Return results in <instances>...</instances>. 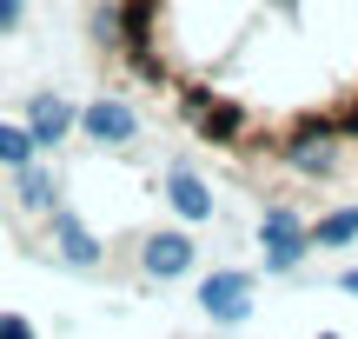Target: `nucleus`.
Masks as SVG:
<instances>
[{
	"label": "nucleus",
	"mask_w": 358,
	"mask_h": 339,
	"mask_svg": "<svg viewBox=\"0 0 358 339\" xmlns=\"http://www.w3.org/2000/svg\"><path fill=\"white\" fill-rule=\"evenodd\" d=\"M80 127H87L100 146H127L133 133H140V120H133V106H113V100H100V106H87V113H80Z\"/></svg>",
	"instance_id": "4"
},
{
	"label": "nucleus",
	"mask_w": 358,
	"mask_h": 339,
	"mask_svg": "<svg viewBox=\"0 0 358 339\" xmlns=\"http://www.w3.org/2000/svg\"><path fill=\"white\" fill-rule=\"evenodd\" d=\"M345 240H358V207L332 213V220H319V226H306V247H345Z\"/></svg>",
	"instance_id": "8"
},
{
	"label": "nucleus",
	"mask_w": 358,
	"mask_h": 339,
	"mask_svg": "<svg viewBox=\"0 0 358 339\" xmlns=\"http://www.w3.org/2000/svg\"><path fill=\"white\" fill-rule=\"evenodd\" d=\"M53 226H60V247L73 253L80 266H93V260H100V253H93V240H87V233H80V226H73V213H60V220H53Z\"/></svg>",
	"instance_id": "10"
},
{
	"label": "nucleus",
	"mask_w": 358,
	"mask_h": 339,
	"mask_svg": "<svg viewBox=\"0 0 358 339\" xmlns=\"http://www.w3.org/2000/svg\"><path fill=\"white\" fill-rule=\"evenodd\" d=\"M0 339H34V326H27V319H13V313H0Z\"/></svg>",
	"instance_id": "11"
},
{
	"label": "nucleus",
	"mask_w": 358,
	"mask_h": 339,
	"mask_svg": "<svg viewBox=\"0 0 358 339\" xmlns=\"http://www.w3.org/2000/svg\"><path fill=\"white\" fill-rule=\"evenodd\" d=\"M345 293H358V266H352V273H345Z\"/></svg>",
	"instance_id": "13"
},
{
	"label": "nucleus",
	"mask_w": 358,
	"mask_h": 339,
	"mask_svg": "<svg viewBox=\"0 0 358 339\" xmlns=\"http://www.w3.org/2000/svg\"><path fill=\"white\" fill-rule=\"evenodd\" d=\"M66 127H73V106H66V100H53V93H40V100H34V113H27V133H34V146L60 140Z\"/></svg>",
	"instance_id": "7"
},
{
	"label": "nucleus",
	"mask_w": 358,
	"mask_h": 339,
	"mask_svg": "<svg viewBox=\"0 0 358 339\" xmlns=\"http://www.w3.org/2000/svg\"><path fill=\"white\" fill-rule=\"evenodd\" d=\"M199 306L219 319V326H239V319L252 313V279H245V273H213L199 286Z\"/></svg>",
	"instance_id": "2"
},
{
	"label": "nucleus",
	"mask_w": 358,
	"mask_h": 339,
	"mask_svg": "<svg viewBox=\"0 0 358 339\" xmlns=\"http://www.w3.org/2000/svg\"><path fill=\"white\" fill-rule=\"evenodd\" d=\"M20 27V0H0V34H13Z\"/></svg>",
	"instance_id": "12"
},
{
	"label": "nucleus",
	"mask_w": 358,
	"mask_h": 339,
	"mask_svg": "<svg viewBox=\"0 0 358 339\" xmlns=\"http://www.w3.org/2000/svg\"><path fill=\"white\" fill-rule=\"evenodd\" d=\"M93 34L239 173L358 153V0H100Z\"/></svg>",
	"instance_id": "1"
},
{
	"label": "nucleus",
	"mask_w": 358,
	"mask_h": 339,
	"mask_svg": "<svg viewBox=\"0 0 358 339\" xmlns=\"http://www.w3.org/2000/svg\"><path fill=\"white\" fill-rule=\"evenodd\" d=\"M166 200H173L179 220H213V193L199 186V173H192V167H173L166 173Z\"/></svg>",
	"instance_id": "5"
},
{
	"label": "nucleus",
	"mask_w": 358,
	"mask_h": 339,
	"mask_svg": "<svg viewBox=\"0 0 358 339\" xmlns=\"http://www.w3.org/2000/svg\"><path fill=\"white\" fill-rule=\"evenodd\" d=\"M325 339H332V333H325Z\"/></svg>",
	"instance_id": "14"
},
{
	"label": "nucleus",
	"mask_w": 358,
	"mask_h": 339,
	"mask_svg": "<svg viewBox=\"0 0 358 339\" xmlns=\"http://www.w3.org/2000/svg\"><path fill=\"white\" fill-rule=\"evenodd\" d=\"M0 167H34V133L27 127H0Z\"/></svg>",
	"instance_id": "9"
},
{
	"label": "nucleus",
	"mask_w": 358,
	"mask_h": 339,
	"mask_svg": "<svg viewBox=\"0 0 358 339\" xmlns=\"http://www.w3.org/2000/svg\"><path fill=\"white\" fill-rule=\"evenodd\" d=\"M146 266H153L159 279L186 273V266H192V240L186 233H153V240H146Z\"/></svg>",
	"instance_id": "6"
},
{
	"label": "nucleus",
	"mask_w": 358,
	"mask_h": 339,
	"mask_svg": "<svg viewBox=\"0 0 358 339\" xmlns=\"http://www.w3.org/2000/svg\"><path fill=\"white\" fill-rule=\"evenodd\" d=\"M259 247H266L272 273H292L299 253H306V226H299L292 213H266V220H259Z\"/></svg>",
	"instance_id": "3"
}]
</instances>
